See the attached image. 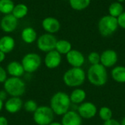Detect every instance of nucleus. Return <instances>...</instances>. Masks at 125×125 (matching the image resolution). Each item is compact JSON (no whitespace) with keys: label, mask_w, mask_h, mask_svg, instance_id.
I'll return each instance as SVG.
<instances>
[{"label":"nucleus","mask_w":125,"mask_h":125,"mask_svg":"<svg viewBox=\"0 0 125 125\" xmlns=\"http://www.w3.org/2000/svg\"><path fill=\"white\" fill-rule=\"evenodd\" d=\"M118 61L117 53L112 49H107L100 54V64L106 68H111L116 65Z\"/></svg>","instance_id":"obj_11"},{"label":"nucleus","mask_w":125,"mask_h":125,"mask_svg":"<svg viewBox=\"0 0 125 125\" xmlns=\"http://www.w3.org/2000/svg\"><path fill=\"white\" fill-rule=\"evenodd\" d=\"M103 125H121V123L119 121H117L116 119H111L108 121L104 122Z\"/></svg>","instance_id":"obj_32"},{"label":"nucleus","mask_w":125,"mask_h":125,"mask_svg":"<svg viewBox=\"0 0 125 125\" xmlns=\"http://www.w3.org/2000/svg\"><path fill=\"white\" fill-rule=\"evenodd\" d=\"M116 1L120 2V3H123V2H125V0H116Z\"/></svg>","instance_id":"obj_39"},{"label":"nucleus","mask_w":125,"mask_h":125,"mask_svg":"<svg viewBox=\"0 0 125 125\" xmlns=\"http://www.w3.org/2000/svg\"><path fill=\"white\" fill-rule=\"evenodd\" d=\"M21 64L27 74H31L36 72L42 64L41 56L36 53H28L24 55L21 59Z\"/></svg>","instance_id":"obj_7"},{"label":"nucleus","mask_w":125,"mask_h":125,"mask_svg":"<svg viewBox=\"0 0 125 125\" xmlns=\"http://www.w3.org/2000/svg\"><path fill=\"white\" fill-rule=\"evenodd\" d=\"M98 31L103 37H109L114 34L119 28L117 18L110 15L103 16L98 21Z\"/></svg>","instance_id":"obj_5"},{"label":"nucleus","mask_w":125,"mask_h":125,"mask_svg":"<svg viewBox=\"0 0 125 125\" xmlns=\"http://www.w3.org/2000/svg\"><path fill=\"white\" fill-rule=\"evenodd\" d=\"M21 37L26 44H32L37 40V33L33 27L27 26L22 30Z\"/></svg>","instance_id":"obj_19"},{"label":"nucleus","mask_w":125,"mask_h":125,"mask_svg":"<svg viewBox=\"0 0 125 125\" xmlns=\"http://www.w3.org/2000/svg\"><path fill=\"white\" fill-rule=\"evenodd\" d=\"M121 125H125V117H124L122 119V121H121Z\"/></svg>","instance_id":"obj_38"},{"label":"nucleus","mask_w":125,"mask_h":125,"mask_svg":"<svg viewBox=\"0 0 125 125\" xmlns=\"http://www.w3.org/2000/svg\"><path fill=\"white\" fill-rule=\"evenodd\" d=\"M72 49V44L68 40L63 39L57 40L55 50L61 55H67Z\"/></svg>","instance_id":"obj_23"},{"label":"nucleus","mask_w":125,"mask_h":125,"mask_svg":"<svg viewBox=\"0 0 125 125\" xmlns=\"http://www.w3.org/2000/svg\"><path fill=\"white\" fill-rule=\"evenodd\" d=\"M86 97V92L79 88L75 89L71 94H70V99L71 101V103L74 105H80L83 103Z\"/></svg>","instance_id":"obj_20"},{"label":"nucleus","mask_w":125,"mask_h":125,"mask_svg":"<svg viewBox=\"0 0 125 125\" xmlns=\"http://www.w3.org/2000/svg\"><path fill=\"white\" fill-rule=\"evenodd\" d=\"M98 114L100 119H102L103 122H106L113 119V112L111 109L107 106H103L100 108Z\"/></svg>","instance_id":"obj_27"},{"label":"nucleus","mask_w":125,"mask_h":125,"mask_svg":"<svg viewBox=\"0 0 125 125\" xmlns=\"http://www.w3.org/2000/svg\"><path fill=\"white\" fill-rule=\"evenodd\" d=\"M37 108H38V105L37 103L33 100H28L23 103L24 110L29 113H34L37 110Z\"/></svg>","instance_id":"obj_28"},{"label":"nucleus","mask_w":125,"mask_h":125,"mask_svg":"<svg viewBox=\"0 0 125 125\" xmlns=\"http://www.w3.org/2000/svg\"><path fill=\"white\" fill-rule=\"evenodd\" d=\"M7 79V70L0 66V83H4Z\"/></svg>","instance_id":"obj_31"},{"label":"nucleus","mask_w":125,"mask_h":125,"mask_svg":"<svg viewBox=\"0 0 125 125\" xmlns=\"http://www.w3.org/2000/svg\"><path fill=\"white\" fill-rule=\"evenodd\" d=\"M62 55L56 50L46 53L44 58V64L48 69H56L62 63Z\"/></svg>","instance_id":"obj_13"},{"label":"nucleus","mask_w":125,"mask_h":125,"mask_svg":"<svg viewBox=\"0 0 125 125\" xmlns=\"http://www.w3.org/2000/svg\"><path fill=\"white\" fill-rule=\"evenodd\" d=\"M3 86L10 97H21L26 92V83L21 78H7L3 83Z\"/></svg>","instance_id":"obj_4"},{"label":"nucleus","mask_w":125,"mask_h":125,"mask_svg":"<svg viewBox=\"0 0 125 125\" xmlns=\"http://www.w3.org/2000/svg\"><path fill=\"white\" fill-rule=\"evenodd\" d=\"M57 40H58L54 34L45 33L37 38L36 41L37 47L40 51L48 53L49 51L55 50Z\"/></svg>","instance_id":"obj_8"},{"label":"nucleus","mask_w":125,"mask_h":125,"mask_svg":"<svg viewBox=\"0 0 125 125\" xmlns=\"http://www.w3.org/2000/svg\"><path fill=\"white\" fill-rule=\"evenodd\" d=\"M7 96H8V94L7 93V92L4 89L0 90V100H1L2 101L4 102V100H7Z\"/></svg>","instance_id":"obj_33"},{"label":"nucleus","mask_w":125,"mask_h":125,"mask_svg":"<svg viewBox=\"0 0 125 125\" xmlns=\"http://www.w3.org/2000/svg\"><path fill=\"white\" fill-rule=\"evenodd\" d=\"M15 47V39L10 35H4L0 38V51L4 53L12 52Z\"/></svg>","instance_id":"obj_18"},{"label":"nucleus","mask_w":125,"mask_h":125,"mask_svg":"<svg viewBox=\"0 0 125 125\" xmlns=\"http://www.w3.org/2000/svg\"><path fill=\"white\" fill-rule=\"evenodd\" d=\"M77 112L82 119H90L96 116L97 108L92 102H83L78 105Z\"/></svg>","instance_id":"obj_9"},{"label":"nucleus","mask_w":125,"mask_h":125,"mask_svg":"<svg viewBox=\"0 0 125 125\" xmlns=\"http://www.w3.org/2000/svg\"><path fill=\"white\" fill-rule=\"evenodd\" d=\"M124 12L125 10H124V7L122 4L118 1L112 2L108 7L109 15L116 18Z\"/></svg>","instance_id":"obj_25"},{"label":"nucleus","mask_w":125,"mask_h":125,"mask_svg":"<svg viewBox=\"0 0 125 125\" xmlns=\"http://www.w3.org/2000/svg\"><path fill=\"white\" fill-rule=\"evenodd\" d=\"M66 59L72 67H81L85 63L84 55L76 49H72L66 55Z\"/></svg>","instance_id":"obj_12"},{"label":"nucleus","mask_w":125,"mask_h":125,"mask_svg":"<svg viewBox=\"0 0 125 125\" xmlns=\"http://www.w3.org/2000/svg\"><path fill=\"white\" fill-rule=\"evenodd\" d=\"M0 125H8L7 119L5 116H0Z\"/></svg>","instance_id":"obj_34"},{"label":"nucleus","mask_w":125,"mask_h":125,"mask_svg":"<svg viewBox=\"0 0 125 125\" xmlns=\"http://www.w3.org/2000/svg\"><path fill=\"white\" fill-rule=\"evenodd\" d=\"M54 115L50 106L41 105L33 113V119L37 125H48L53 122Z\"/></svg>","instance_id":"obj_6"},{"label":"nucleus","mask_w":125,"mask_h":125,"mask_svg":"<svg viewBox=\"0 0 125 125\" xmlns=\"http://www.w3.org/2000/svg\"><path fill=\"white\" fill-rule=\"evenodd\" d=\"M86 74L82 67H71L63 75V82L68 87L77 88L83 85Z\"/></svg>","instance_id":"obj_3"},{"label":"nucleus","mask_w":125,"mask_h":125,"mask_svg":"<svg viewBox=\"0 0 125 125\" xmlns=\"http://www.w3.org/2000/svg\"><path fill=\"white\" fill-rule=\"evenodd\" d=\"M117 21L119 27L125 29V11L117 18Z\"/></svg>","instance_id":"obj_30"},{"label":"nucleus","mask_w":125,"mask_h":125,"mask_svg":"<svg viewBox=\"0 0 125 125\" xmlns=\"http://www.w3.org/2000/svg\"><path fill=\"white\" fill-rule=\"evenodd\" d=\"M6 58V53L0 51V63H2Z\"/></svg>","instance_id":"obj_35"},{"label":"nucleus","mask_w":125,"mask_h":125,"mask_svg":"<svg viewBox=\"0 0 125 125\" xmlns=\"http://www.w3.org/2000/svg\"><path fill=\"white\" fill-rule=\"evenodd\" d=\"M86 78L93 86H103L106 84L108 78L107 68L100 63L91 65L87 70Z\"/></svg>","instance_id":"obj_2"},{"label":"nucleus","mask_w":125,"mask_h":125,"mask_svg":"<svg viewBox=\"0 0 125 125\" xmlns=\"http://www.w3.org/2000/svg\"><path fill=\"white\" fill-rule=\"evenodd\" d=\"M28 12H29V7H27V5L23 3H19L15 4L12 14L14 15V17H15L18 20H19L26 17Z\"/></svg>","instance_id":"obj_22"},{"label":"nucleus","mask_w":125,"mask_h":125,"mask_svg":"<svg viewBox=\"0 0 125 125\" xmlns=\"http://www.w3.org/2000/svg\"><path fill=\"white\" fill-rule=\"evenodd\" d=\"M62 125H82V118L78 112L75 111H69L62 116Z\"/></svg>","instance_id":"obj_16"},{"label":"nucleus","mask_w":125,"mask_h":125,"mask_svg":"<svg viewBox=\"0 0 125 125\" xmlns=\"http://www.w3.org/2000/svg\"><path fill=\"white\" fill-rule=\"evenodd\" d=\"M42 27L46 33L54 34L57 33L61 29V23L59 21L54 17H46L42 21Z\"/></svg>","instance_id":"obj_14"},{"label":"nucleus","mask_w":125,"mask_h":125,"mask_svg":"<svg viewBox=\"0 0 125 125\" xmlns=\"http://www.w3.org/2000/svg\"><path fill=\"white\" fill-rule=\"evenodd\" d=\"M23 107V103L21 97H10L4 103V108L7 112L14 114L19 112Z\"/></svg>","instance_id":"obj_15"},{"label":"nucleus","mask_w":125,"mask_h":125,"mask_svg":"<svg viewBox=\"0 0 125 125\" xmlns=\"http://www.w3.org/2000/svg\"><path fill=\"white\" fill-rule=\"evenodd\" d=\"M15 4L12 0H0V12L5 15L12 14Z\"/></svg>","instance_id":"obj_26"},{"label":"nucleus","mask_w":125,"mask_h":125,"mask_svg":"<svg viewBox=\"0 0 125 125\" xmlns=\"http://www.w3.org/2000/svg\"><path fill=\"white\" fill-rule=\"evenodd\" d=\"M111 77L117 83H125V66H116L111 70Z\"/></svg>","instance_id":"obj_21"},{"label":"nucleus","mask_w":125,"mask_h":125,"mask_svg":"<svg viewBox=\"0 0 125 125\" xmlns=\"http://www.w3.org/2000/svg\"><path fill=\"white\" fill-rule=\"evenodd\" d=\"M87 59L89 62L91 64V65L100 64V54L98 53L97 52L92 51L88 55Z\"/></svg>","instance_id":"obj_29"},{"label":"nucleus","mask_w":125,"mask_h":125,"mask_svg":"<svg viewBox=\"0 0 125 125\" xmlns=\"http://www.w3.org/2000/svg\"><path fill=\"white\" fill-rule=\"evenodd\" d=\"M62 125V123L61 122H51L50 125Z\"/></svg>","instance_id":"obj_37"},{"label":"nucleus","mask_w":125,"mask_h":125,"mask_svg":"<svg viewBox=\"0 0 125 125\" xmlns=\"http://www.w3.org/2000/svg\"><path fill=\"white\" fill-rule=\"evenodd\" d=\"M6 70L7 74L10 75V77L21 78L25 73V70L23 67L21 62L17 61L10 62L7 65Z\"/></svg>","instance_id":"obj_17"},{"label":"nucleus","mask_w":125,"mask_h":125,"mask_svg":"<svg viewBox=\"0 0 125 125\" xmlns=\"http://www.w3.org/2000/svg\"><path fill=\"white\" fill-rule=\"evenodd\" d=\"M4 106V101H2L1 100H0V112H1V110L3 109Z\"/></svg>","instance_id":"obj_36"},{"label":"nucleus","mask_w":125,"mask_h":125,"mask_svg":"<svg viewBox=\"0 0 125 125\" xmlns=\"http://www.w3.org/2000/svg\"><path fill=\"white\" fill-rule=\"evenodd\" d=\"M91 4V0H69L70 7L76 11H81L86 9Z\"/></svg>","instance_id":"obj_24"},{"label":"nucleus","mask_w":125,"mask_h":125,"mask_svg":"<svg viewBox=\"0 0 125 125\" xmlns=\"http://www.w3.org/2000/svg\"><path fill=\"white\" fill-rule=\"evenodd\" d=\"M18 26V20L12 14L5 15L0 21V28L5 33L13 32Z\"/></svg>","instance_id":"obj_10"},{"label":"nucleus","mask_w":125,"mask_h":125,"mask_svg":"<svg viewBox=\"0 0 125 125\" xmlns=\"http://www.w3.org/2000/svg\"><path fill=\"white\" fill-rule=\"evenodd\" d=\"M71 104L70 95L64 92L55 93L50 100V107L57 116H63L69 111Z\"/></svg>","instance_id":"obj_1"}]
</instances>
